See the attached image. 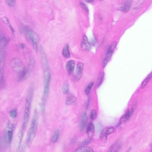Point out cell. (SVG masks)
I'll return each mask as SVG.
<instances>
[{
	"instance_id": "1",
	"label": "cell",
	"mask_w": 152,
	"mask_h": 152,
	"mask_svg": "<svg viewBox=\"0 0 152 152\" xmlns=\"http://www.w3.org/2000/svg\"><path fill=\"white\" fill-rule=\"evenodd\" d=\"M34 90V85L32 84L30 86L26 97L23 121L20 131L23 134L25 133L29 121Z\"/></svg>"
},
{
	"instance_id": "2",
	"label": "cell",
	"mask_w": 152,
	"mask_h": 152,
	"mask_svg": "<svg viewBox=\"0 0 152 152\" xmlns=\"http://www.w3.org/2000/svg\"><path fill=\"white\" fill-rule=\"evenodd\" d=\"M44 74L43 90L41 104L42 115L45 113V105L50 91L51 75L49 68H43Z\"/></svg>"
},
{
	"instance_id": "3",
	"label": "cell",
	"mask_w": 152,
	"mask_h": 152,
	"mask_svg": "<svg viewBox=\"0 0 152 152\" xmlns=\"http://www.w3.org/2000/svg\"><path fill=\"white\" fill-rule=\"evenodd\" d=\"M38 116L37 109L35 108L33 113L30 127L26 139V144L29 146L34 140L38 126Z\"/></svg>"
},
{
	"instance_id": "4",
	"label": "cell",
	"mask_w": 152,
	"mask_h": 152,
	"mask_svg": "<svg viewBox=\"0 0 152 152\" xmlns=\"http://www.w3.org/2000/svg\"><path fill=\"white\" fill-rule=\"evenodd\" d=\"M25 32L26 36L32 42L33 46L36 51L38 50V43L39 37L36 33L28 27L25 28Z\"/></svg>"
},
{
	"instance_id": "5",
	"label": "cell",
	"mask_w": 152,
	"mask_h": 152,
	"mask_svg": "<svg viewBox=\"0 0 152 152\" xmlns=\"http://www.w3.org/2000/svg\"><path fill=\"white\" fill-rule=\"evenodd\" d=\"M11 64L12 68L18 74H21L25 68L24 66L20 59L15 58L12 59Z\"/></svg>"
},
{
	"instance_id": "6",
	"label": "cell",
	"mask_w": 152,
	"mask_h": 152,
	"mask_svg": "<svg viewBox=\"0 0 152 152\" xmlns=\"http://www.w3.org/2000/svg\"><path fill=\"white\" fill-rule=\"evenodd\" d=\"M14 128V125L11 122H9L8 125L7 129L6 132V139L7 142L11 143L13 138V131Z\"/></svg>"
},
{
	"instance_id": "7",
	"label": "cell",
	"mask_w": 152,
	"mask_h": 152,
	"mask_svg": "<svg viewBox=\"0 0 152 152\" xmlns=\"http://www.w3.org/2000/svg\"><path fill=\"white\" fill-rule=\"evenodd\" d=\"M114 128L110 127L105 128L102 130L100 135L101 139L103 141L107 140L108 136L113 133L114 132Z\"/></svg>"
},
{
	"instance_id": "8",
	"label": "cell",
	"mask_w": 152,
	"mask_h": 152,
	"mask_svg": "<svg viewBox=\"0 0 152 152\" xmlns=\"http://www.w3.org/2000/svg\"><path fill=\"white\" fill-rule=\"evenodd\" d=\"M84 69V64L82 63H78L77 66L76 78L77 81L80 80L83 75Z\"/></svg>"
},
{
	"instance_id": "9",
	"label": "cell",
	"mask_w": 152,
	"mask_h": 152,
	"mask_svg": "<svg viewBox=\"0 0 152 152\" xmlns=\"http://www.w3.org/2000/svg\"><path fill=\"white\" fill-rule=\"evenodd\" d=\"M77 98L73 94H70L68 95L65 101V103L68 105H75L77 103Z\"/></svg>"
},
{
	"instance_id": "10",
	"label": "cell",
	"mask_w": 152,
	"mask_h": 152,
	"mask_svg": "<svg viewBox=\"0 0 152 152\" xmlns=\"http://www.w3.org/2000/svg\"><path fill=\"white\" fill-rule=\"evenodd\" d=\"M88 121L87 115L86 112H84L82 114L80 122V129L82 131L86 125Z\"/></svg>"
},
{
	"instance_id": "11",
	"label": "cell",
	"mask_w": 152,
	"mask_h": 152,
	"mask_svg": "<svg viewBox=\"0 0 152 152\" xmlns=\"http://www.w3.org/2000/svg\"><path fill=\"white\" fill-rule=\"evenodd\" d=\"M75 65V63L73 60L68 61L66 64V67L69 75H70L74 72Z\"/></svg>"
},
{
	"instance_id": "12",
	"label": "cell",
	"mask_w": 152,
	"mask_h": 152,
	"mask_svg": "<svg viewBox=\"0 0 152 152\" xmlns=\"http://www.w3.org/2000/svg\"><path fill=\"white\" fill-rule=\"evenodd\" d=\"M81 47L82 49L84 51L89 50L90 48V45L88 39L86 36H84L83 37Z\"/></svg>"
},
{
	"instance_id": "13",
	"label": "cell",
	"mask_w": 152,
	"mask_h": 152,
	"mask_svg": "<svg viewBox=\"0 0 152 152\" xmlns=\"http://www.w3.org/2000/svg\"><path fill=\"white\" fill-rule=\"evenodd\" d=\"M95 127L94 124L91 122L89 123L87 127L86 133L89 138H91L94 134Z\"/></svg>"
},
{
	"instance_id": "14",
	"label": "cell",
	"mask_w": 152,
	"mask_h": 152,
	"mask_svg": "<svg viewBox=\"0 0 152 152\" xmlns=\"http://www.w3.org/2000/svg\"><path fill=\"white\" fill-rule=\"evenodd\" d=\"M131 1H125L123 5L119 8V10L123 12H126L130 10L131 6Z\"/></svg>"
},
{
	"instance_id": "15",
	"label": "cell",
	"mask_w": 152,
	"mask_h": 152,
	"mask_svg": "<svg viewBox=\"0 0 152 152\" xmlns=\"http://www.w3.org/2000/svg\"><path fill=\"white\" fill-rule=\"evenodd\" d=\"M2 21L5 24L7 25L10 29L12 34L14 35L15 33V30L13 28L8 18L5 17H4L1 18Z\"/></svg>"
},
{
	"instance_id": "16",
	"label": "cell",
	"mask_w": 152,
	"mask_h": 152,
	"mask_svg": "<svg viewBox=\"0 0 152 152\" xmlns=\"http://www.w3.org/2000/svg\"><path fill=\"white\" fill-rule=\"evenodd\" d=\"M130 112L128 111L121 118L120 122L121 124H123L127 122L130 119L131 116Z\"/></svg>"
},
{
	"instance_id": "17",
	"label": "cell",
	"mask_w": 152,
	"mask_h": 152,
	"mask_svg": "<svg viewBox=\"0 0 152 152\" xmlns=\"http://www.w3.org/2000/svg\"><path fill=\"white\" fill-rule=\"evenodd\" d=\"M116 42H114L109 47L107 53V56L106 58H107L108 60H109L111 57L112 53L113 52L116 45Z\"/></svg>"
},
{
	"instance_id": "18",
	"label": "cell",
	"mask_w": 152,
	"mask_h": 152,
	"mask_svg": "<svg viewBox=\"0 0 152 152\" xmlns=\"http://www.w3.org/2000/svg\"><path fill=\"white\" fill-rule=\"evenodd\" d=\"M62 55L66 58H68L70 56L69 45H66L63 49Z\"/></svg>"
},
{
	"instance_id": "19",
	"label": "cell",
	"mask_w": 152,
	"mask_h": 152,
	"mask_svg": "<svg viewBox=\"0 0 152 152\" xmlns=\"http://www.w3.org/2000/svg\"><path fill=\"white\" fill-rule=\"evenodd\" d=\"M59 135L60 131L57 130L55 131L51 138V141L53 143H55L57 142Z\"/></svg>"
},
{
	"instance_id": "20",
	"label": "cell",
	"mask_w": 152,
	"mask_h": 152,
	"mask_svg": "<svg viewBox=\"0 0 152 152\" xmlns=\"http://www.w3.org/2000/svg\"><path fill=\"white\" fill-rule=\"evenodd\" d=\"M77 152H94L93 149L90 147L84 146L76 150Z\"/></svg>"
},
{
	"instance_id": "21",
	"label": "cell",
	"mask_w": 152,
	"mask_h": 152,
	"mask_svg": "<svg viewBox=\"0 0 152 152\" xmlns=\"http://www.w3.org/2000/svg\"><path fill=\"white\" fill-rule=\"evenodd\" d=\"M69 89V85L68 83H64L62 86V90L63 93L64 94H67Z\"/></svg>"
},
{
	"instance_id": "22",
	"label": "cell",
	"mask_w": 152,
	"mask_h": 152,
	"mask_svg": "<svg viewBox=\"0 0 152 152\" xmlns=\"http://www.w3.org/2000/svg\"><path fill=\"white\" fill-rule=\"evenodd\" d=\"M152 77V73L151 72L148 76L145 78L143 82H142L141 85V87L142 88H144L146 86L147 83L150 80Z\"/></svg>"
},
{
	"instance_id": "23",
	"label": "cell",
	"mask_w": 152,
	"mask_h": 152,
	"mask_svg": "<svg viewBox=\"0 0 152 152\" xmlns=\"http://www.w3.org/2000/svg\"><path fill=\"white\" fill-rule=\"evenodd\" d=\"M94 85V82H92L90 83L86 88L85 90V93L86 95H88L90 93L91 88Z\"/></svg>"
},
{
	"instance_id": "24",
	"label": "cell",
	"mask_w": 152,
	"mask_h": 152,
	"mask_svg": "<svg viewBox=\"0 0 152 152\" xmlns=\"http://www.w3.org/2000/svg\"><path fill=\"white\" fill-rule=\"evenodd\" d=\"M17 115V111L16 109H13L9 112V115L12 118H15Z\"/></svg>"
},
{
	"instance_id": "25",
	"label": "cell",
	"mask_w": 152,
	"mask_h": 152,
	"mask_svg": "<svg viewBox=\"0 0 152 152\" xmlns=\"http://www.w3.org/2000/svg\"><path fill=\"white\" fill-rule=\"evenodd\" d=\"M7 4L11 7H14L16 4V1H13V0H9V1H6Z\"/></svg>"
},
{
	"instance_id": "26",
	"label": "cell",
	"mask_w": 152,
	"mask_h": 152,
	"mask_svg": "<svg viewBox=\"0 0 152 152\" xmlns=\"http://www.w3.org/2000/svg\"><path fill=\"white\" fill-rule=\"evenodd\" d=\"M96 116V112L95 110H92L91 113L90 118L91 120L95 119Z\"/></svg>"
},
{
	"instance_id": "27",
	"label": "cell",
	"mask_w": 152,
	"mask_h": 152,
	"mask_svg": "<svg viewBox=\"0 0 152 152\" xmlns=\"http://www.w3.org/2000/svg\"><path fill=\"white\" fill-rule=\"evenodd\" d=\"M91 141L92 139L91 138L86 140L82 143V145L84 146L85 145H88L91 142Z\"/></svg>"
},
{
	"instance_id": "28",
	"label": "cell",
	"mask_w": 152,
	"mask_h": 152,
	"mask_svg": "<svg viewBox=\"0 0 152 152\" xmlns=\"http://www.w3.org/2000/svg\"><path fill=\"white\" fill-rule=\"evenodd\" d=\"M81 6H82V8L86 11L87 12H88V9L87 7V6L85 4L82 3H81Z\"/></svg>"
},
{
	"instance_id": "29",
	"label": "cell",
	"mask_w": 152,
	"mask_h": 152,
	"mask_svg": "<svg viewBox=\"0 0 152 152\" xmlns=\"http://www.w3.org/2000/svg\"><path fill=\"white\" fill-rule=\"evenodd\" d=\"M101 79H100V81L99 82V83L98 84V86H100L103 81V78H104V74H102V76H101Z\"/></svg>"
},
{
	"instance_id": "30",
	"label": "cell",
	"mask_w": 152,
	"mask_h": 152,
	"mask_svg": "<svg viewBox=\"0 0 152 152\" xmlns=\"http://www.w3.org/2000/svg\"><path fill=\"white\" fill-rule=\"evenodd\" d=\"M114 147V145H112L107 152H112Z\"/></svg>"
},
{
	"instance_id": "31",
	"label": "cell",
	"mask_w": 152,
	"mask_h": 152,
	"mask_svg": "<svg viewBox=\"0 0 152 152\" xmlns=\"http://www.w3.org/2000/svg\"><path fill=\"white\" fill-rule=\"evenodd\" d=\"M122 146L121 145H119L115 150L114 152H118L121 149Z\"/></svg>"
},
{
	"instance_id": "32",
	"label": "cell",
	"mask_w": 152,
	"mask_h": 152,
	"mask_svg": "<svg viewBox=\"0 0 152 152\" xmlns=\"http://www.w3.org/2000/svg\"><path fill=\"white\" fill-rule=\"evenodd\" d=\"M89 99H88L87 101V104H86L87 108H88V107L89 105Z\"/></svg>"
},
{
	"instance_id": "33",
	"label": "cell",
	"mask_w": 152,
	"mask_h": 152,
	"mask_svg": "<svg viewBox=\"0 0 152 152\" xmlns=\"http://www.w3.org/2000/svg\"><path fill=\"white\" fill-rule=\"evenodd\" d=\"M21 47L22 49H24L26 47V45L24 44H21Z\"/></svg>"
},
{
	"instance_id": "34",
	"label": "cell",
	"mask_w": 152,
	"mask_h": 152,
	"mask_svg": "<svg viewBox=\"0 0 152 152\" xmlns=\"http://www.w3.org/2000/svg\"><path fill=\"white\" fill-rule=\"evenodd\" d=\"M93 1H92V0H87V1H86V2L88 3H91L93 2Z\"/></svg>"
},
{
	"instance_id": "35",
	"label": "cell",
	"mask_w": 152,
	"mask_h": 152,
	"mask_svg": "<svg viewBox=\"0 0 152 152\" xmlns=\"http://www.w3.org/2000/svg\"><path fill=\"white\" fill-rule=\"evenodd\" d=\"M132 147H130L127 151L126 152H130L132 149Z\"/></svg>"
}]
</instances>
